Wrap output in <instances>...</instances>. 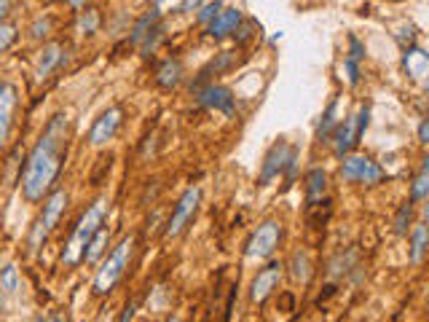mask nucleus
Returning <instances> with one entry per match:
<instances>
[{
	"label": "nucleus",
	"instance_id": "nucleus-15",
	"mask_svg": "<svg viewBox=\"0 0 429 322\" xmlns=\"http://www.w3.org/2000/svg\"><path fill=\"white\" fill-rule=\"evenodd\" d=\"M236 64H239V54H236V51H220V54H214V60H210V62L201 67V73L196 75V81H193L191 89H196V86H201V84H210L212 78L228 73V70H234Z\"/></svg>",
	"mask_w": 429,
	"mask_h": 322
},
{
	"label": "nucleus",
	"instance_id": "nucleus-11",
	"mask_svg": "<svg viewBox=\"0 0 429 322\" xmlns=\"http://www.w3.org/2000/svg\"><path fill=\"white\" fill-rule=\"evenodd\" d=\"M16 108H19V89L11 81H0V148L5 145V140L14 129Z\"/></svg>",
	"mask_w": 429,
	"mask_h": 322
},
{
	"label": "nucleus",
	"instance_id": "nucleus-5",
	"mask_svg": "<svg viewBox=\"0 0 429 322\" xmlns=\"http://www.w3.org/2000/svg\"><path fill=\"white\" fill-rule=\"evenodd\" d=\"M370 124V108L368 105H360L357 113H352L349 119H343V124H338L330 143H333V151L336 156H346L352 153V148L360 143V137L365 134V129Z\"/></svg>",
	"mask_w": 429,
	"mask_h": 322
},
{
	"label": "nucleus",
	"instance_id": "nucleus-2",
	"mask_svg": "<svg viewBox=\"0 0 429 322\" xmlns=\"http://www.w3.org/2000/svg\"><path fill=\"white\" fill-rule=\"evenodd\" d=\"M105 210H108L105 199H97V201H92V207L81 215V221L75 223V231H73V236H70V242H67V247L62 253V263L64 266H75V263L84 260V250H86L89 239L105 223Z\"/></svg>",
	"mask_w": 429,
	"mask_h": 322
},
{
	"label": "nucleus",
	"instance_id": "nucleus-25",
	"mask_svg": "<svg viewBox=\"0 0 429 322\" xmlns=\"http://www.w3.org/2000/svg\"><path fill=\"white\" fill-rule=\"evenodd\" d=\"M105 245H108V231H105V225H102L92 239H89V245H86V250H84V260H86V263L99 260V256L105 253Z\"/></svg>",
	"mask_w": 429,
	"mask_h": 322
},
{
	"label": "nucleus",
	"instance_id": "nucleus-31",
	"mask_svg": "<svg viewBox=\"0 0 429 322\" xmlns=\"http://www.w3.org/2000/svg\"><path fill=\"white\" fill-rule=\"evenodd\" d=\"M0 285H3V290H8V293H16V290H19V271H16L14 263H8V266L0 271Z\"/></svg>",
	"mask_w": 429,
	"mask_h": 322
},
{
	"label": "nucleus",
	"instance_id": "nucleus-1",
	"mask_svg": "<svg viewBox=\"0 0 429 322\" xmlns=\"http://www.w3.org/2000/svg\"><path fill=\"white\" fill-rule=\"evenodd\" d=\"M64 148H67V116L57 113L35 143V148L27 156L25 175H22V196L35 204L43 201L49 193L54 191L57 177L64 164Z\"/></svg>",
	"mask_w": 429,
	"mask_h": 322
},
{
	"label": "nucleus",
	"instance_id": "nucleus-40",
	"mask_svg": "<svg viewBox=\"0 0 429 322\" xmlns=\"http://www.w3.org/2000/svg\"><path fill=\"white\" fill-rule=\"evenodd\" d=\"M64 3H67L73 11H81V8H86V3H89V0H64Z\"/></svg>",
	"mask_w": 429,
	"mask_h": 322
},
{
	"label": "nucleus",
	"instance_id": "nucleus-36",
	"mask_svg": "<svg viewBox=\"0 0 429 322\" xmlns=\"http://www.w3.org/2000/svg\"><path fill=\"white\" fill-rule=\"evenodd\" d=\"M419 143H429V121L427 119H421V124H419Z\"/></svg>",
	"mask_w": 429,
	"mask_h": 322
},
{
	"label": "nucleus",
	"instance_id": "nucleus-26",
	"mask_svg": "<svg viewBox=\"0 0 429 322\" xmlns=\"http://www.w3.org/2000/svg\"><path fill=\"white\" fill-rule=\"evenodd\" d=\"M427 193H429V159H424L421 172L416 175V180L410 186V201H421V199H427Z\"/></svg>",
	"mask_w": 429,
	"mask_h": 322
},
{
	"label": "nucleus",
	"instance_id": "nucleus-37",
	"mask_svg": "<svg viewBox=\"0 0 429 322\" xmlns=\"http://www.w3.org/2000/svg\"><path fill=\"white\" fill-rule=\"evenodd\" d=\"M8 11H11V0H0V25L5 22V16H8Z\"/></svg>",
	"mask_w": 429,
	"mask_h": 322
},
{
	"label": "nucleus",
	"instance_id": "nucleus-18",
	"mask_svg": "<svg viewBox=\"0 0 429 322\" xmlns=\"http://www.w3.org/2000/svg\"><path fill=\"white\" fill-rule=\"evenodd\" d=\"M156 84L161 86V89H177L180 84H183V64L180 60H164V62L158 64V70H156Z\"/></svg>",
	"mask_w": 429,
	"mask_h": 322
},
{
	"label": "nucleus",
	"instance_id": "nucleus-6",
	"mask_svg": "<svg viewBox=\"0 0 429 322\" xmlns=\"http://www.w3.org/2000/svg\"><path fill=\"white\" fill-rule=\"evenodd\" d=\"M64 207H67V191H64V188H54V191L46 196L43 212H40V218H38L35 225H32V234H30V247L32 250L43 247V242L49 239V234L54 231L57 221L62 218Z\"/></svg>",
	"mask_w": 429,
	"mask_h": 322
},
{
	"label": "nucleus",
	"instance_id": "nucleus-33",
	"mask_svg": "<svg viewBox=\"0 0 429 322\" xmlns=\"http://www.w3.org/2000/svg\"><path fill=\"white\" fill-rule=\"evenodd\" d=\"M255 30H260V25L255 22V19H242L239 22V27L234 30V38H236V43H247L252 35H255Z\"/></svg>",
	"mask_w": 429,
	"mask_h": 322
},
{
	"label": "nucleus",
	"instance_id": "nucleus-8",
	"mask_svg": "<svg viewBox=\"0 0 429 322\" xmlns=\"http://www.w3.org/2000/svg\"><path fill=\"white\" fill-rule=\"evenodd\" d=\"M193 97L201 108H210V110H217L223 116H234L236 110V97L228 86H220V84H201L193 89Z\"/></svg>",
	"mask_w": 429,
	"mask_h": 322
},
{
	"label": "nucleus",
	"instance_id": "nucleus-32",
	"mask_svg": "<svg viewBox=\"0 0 429 322\" xmlns=\"http://www.w3.org/2000/svg\"><path fill=\"white\" fill-rule=\"evenodd\" d=\"M220 11H223V3H220V0H210V3L199 5V16H196V19H199L201 25H210L214 16L220 14Z\"/></svg>",
	"mask_w": 429,
	"mask_h": 322
},
{
	"label": "nucleus",
	"instance_id": "nucleus-28",
	"mask_svg": "<svg viewBox=\"0 0 429 322\" xmlns=\"http://www.w3.org/2000/svg\"><path fill=\"white\" fill-rule=\"evenodd\" d=\"M51 30H54V19H51V16H38V19L30 25V38L43 40V38L51 35Z\"/></svg>",
	"mask_w": 429,
	"mask_h": 322
},
{
	"label": "nucleus",
	"instance_id": "nucleus-30",
	"mask_svg": "<svg viewBox=\"0 0 429 322\" xmlns=\"http://www.w3.org/2000/svg\"><path fill=\"white\" fill-rule=\"evenodd\" d=\"M410 218H413V201H405L397 210V218H395V231L400 236L408 234V225H410Z\"/></svg>",
	"mask_w": 429,
	"mask_h": 322
},
{
	"label": "nucleus",
	"instance_id": "nucleus-42",
	"mask_svg": "<svg viewBox=\"0 0 429 322\" xmlns=\"http://www.w3.org/2000/svg\"><path fill=\"white\" fill-rule=\"evenodd\" d=\"M167 322H180V317H169Z\"/></svg>",
	"mask_w": 429,
	"mask_h": 322
},
{
	"label": "nucleus",
	"instance_id": "nucleus-3",
	"mask_svg": "<svg viewBox=\"0 0 429 322\" xmlns=\"http://www.w3.org/2000/svg\"><path fill=\"white\" fill-rule=\"evenodd\" d=\"M132 253H134V236H123L121 242L113 247V253L108 256V260L99 266L97 277H94V293L97 295H108L119 285V280L123 277V271L132 260Z\"/></svg>",
	"mask_w": 429,
	"mask_h": 322
},
{
	"label": "nucleus",
	"instance_id": "nucleus-39",
	"mask_svg": "<svg viewBox=\"0 0 429 322\" xmlns=\"http://www.w3.org/2000/svg\"><path fill=\"white\" fill-rule=\"evenodd\" d=\"M199 5H201V0H185L183 5H180V11H191V8H193V11H196V8H199Z\"/></svg>",
	"mask_w": 429,
	"mask_h": 322
},
{
	"label": "nucleus",
	"instance_id": "nucleus-43",
	"mask_svg": "<svg viewBox=\"0 0 429 322\" xmlns=\"http://www.w3.org/2000/svg\"><path fill=\"white\" fill-rule=\"evenodd\" d=\"M156 5H158V8H161V5H164V0H156Z\"/></svg>",
	"mask_w": 429,
	"mask_h": 322
},
{
	"label": "nucleus",
	"instance_id": "nucleus-23",
	"mask_svg": "<svg viewBox=\"0 0 429 322\" xmlns=\"http://www.w3.org/2000/svg\"><path fill=\"white\" fill-rule=\"evenodd\" d=\"M102 25V16L97 8H81L78 11V19H75V32L78 35H94Z\"/></svg>",
	"mask_w": 429,
	"mask_h": 322
},
{
	"label": "nucleus",
	"instance_id": "nucleus-41",
	"mask_svg": "<svg viewBox=\"0 0 429 322\" xmlns=\"http://www.w3.org/2000/svg\"><path fill=\"white\" fill-rule=\"evenodd\" d=\"M51 322H67V320H64L62 314H57V317H54V320H51Z\"/></svg>",
	"mask_w": 429,
	"mask_h": 322
},
{
	"label": "nucleus",
	"instance_id": "nucleus-17",
	"mask_svg": "<svg viewBox=\"0 0 429 322\" xmlns=\"http://www.w3.org/2000/svg\"><path fill=\"white\" fill-rule=\"evenodd\" d=\"M242 19H245V16H242V11H239L236 5H228V8H223L212 22L207 25V35H210L212 40L228 38V35H234V30L239 27V22H242Z\"/></svg>",
	"mask_w": 429,
	"mask_h": 322
},
{
	"label": "nucleus",
	"instance_id": "nucleus-4",
	"mask_svg": "<svg viewBox=\"0 0 429 322\" xmlns=\"http://www.w3.org/2000/svg\"><path fill=\"white\" fill-rule=\"evenodd\" d=\"M341 180L343 183H354V186H378L387 180V172L378 161L370 156H360V153H346L341 156Z\"/></svg>",
	"mask_w": 429,
	"mask_h": 322
},
{
	"label": "nucleus",
	"instance_id": "nucleus-24",
	"mask_svg": "<svg viewBox=\"0 0 429 322\" xmlns=\"http://www.w3.org/2000/svg\"><path fill=\"white\" fill-rule=\"evenodd\" d=\"M424 253H427V225L416 223L413 234H410V260L413 263H421Z\"/></svg>",
	"mask_w": 429,
	"mask_h": 322
},
{
	"label": "nucleus",
	"instance_id": "nucleus-16",
	"mask_svg": "<svg viewBox=\"0 0 429 322\" xmlns=\"http://www.w3.org/2000/svg\"><path fill=\"white\" fill-rule=\"evenodd\" d=\"M402 70L413 78V81H427V73H429V57L427 51L421 49V46H416V43H408L405 49H402Z\"/></svg>",
	"mask_w": 429,
	"mask_h": 322
},
{
	"label": "nucleus",
	"instance_id": "nucleus-12",
	"mask_svg": "<svg viewBox=\"0 0 429 322\" xmlns=\"http://www.w3.org/2000/svg\"><path fill=\"white\" fill-rule=\"evenodd\" d=\"M121 121H123L121 108H108V110L94 121L92 132H89V145H92V148L108 145V143L116 137V132L121 129Z\"/></svg>",
	"mask_w": 429,
	"mask_h": 322
},
{
	"label": "nucleus",
	"instance_id": "nucleus-14",
	"mask_svg": "<svg viewBox=\"0 0 429 322\" xmlns=\"http://www.w3.org/2000/svg\"><path fill=\"white\" fill-rule=\"evenodd\" d=\"M282 263H269L266 269H260L258 271V277L252 280V288H249V298L255 301V304H263L271 293L276 290L279 285V280H282Z\"/></svg>",
	"mask_w": 429,
	"mask_h": 322
},
{
	"label": "nucleus",
	"instance_id": "nucleus-34",
	"mask_svg": "<svg viewBox=\"0 0 429 322\" xmlns=\"http://www.w3.org/2000/svg\"><path fill=\"white\" fill-rule=\"evenodd\" d=\"M346 60H352V62L365 60V43H363L357 35H349V57H346Z\"/></svg>",
	"mask_w": 429,
	"mask_h": 322
},
{
	"label": "nucleus",
	"instance_id": "nucleus-9",
	"mask_svg": "<svg viewBox=\"0 0 429 322\" xmlns=\"http://www.w3.org/2000/svg\"><path fill=\"white\" fill-rule=\"evenodd\" d=\"M199 201H201V188H199V186L185 188V193L180 196V201L175 204V210H172V215H169V221H167V228H164V236H167V239L177 236L185 225H188V221L193 218V212H196V207H199Z\"/></svg>",
	"mask_w": 429,
	"mask_h": 322
},
{
	"label": "nucleus",
	"instance_id": "nucleus-21",
	"mask_svg": "<svg viewBox=\"0 0 429 322\" xmlns=\"http://www.w3.org/2000/svg\"><path fill=\"white\" fill-rule=\"evenodd\" d=\"M336 116H338V99L333 97L330 105L325 108L319 124H317V140H319V143H330V137H333V132H336V127H338Z\"/></svg>",
	"mask_w": 429,
	"mask_h": 322
},
{
	"label": "nucleus",
	"instance_id": "nucleus-7",
	"mask_svg": "<svg viewBox=\"0 0 429 322\" xmlns=\"http://www.w3.org/2000/svg\"><path fill=\"white\" fill-rule=\"evenodd\" d=\"M298 161V148L290 145L287 140H279L269 148V153L263 156V164H260V175H258V183L260 186H269L271 180H276L279 175H284V169Z\"/></svg>",
	"mask_w": 429,
	"mask_h": 322
},
{
	"label": "nucleus",
	"instance_id": "nucleus-29",
	"mask_svg": "<svg viewBox=\"0 0 429 322\" xmlns=\"http://www.w3.org/2000/svg\"><path fill=\"white\" fill-rule=\"evenodd\" d=\"M161 40H164V25L158 22L154 30H151L148 35H145V38H143V40H140V51H143V54H151V51H156V46H158Z\"/></svg>",
	"mask_w": 429,
	"mask_h": 322
},
{
	"label": "nucleus",
	"instance_id": "nucleus-13",
	"mask_svg": "<svg viewBox=\"0 0 429 322\" xmlns=\"http://www.w3.org/2000/svg\"><path fill=\"white\" fill-rule=\"evenodd\" d=\"M64 62H67V46L60 43V40H51V43H46V46L40 49V54H38L35 75H38L40 81H46V78H49L51 73H57Z\"/></svg>",
	"mask_w": 429,
	"mask_h": 322
},
{
	"label": "nucleus",
	"instance_id": "nucleus-35",
	"mask_svg": "<svg viewBox=\"0 0 429 322\" xmlns=\"http://www.w3.org/2000/svg\"><path fill=\"white\" fill-rule=\"evenodd\" d=\"M343 70H346V78H349V84H352V86H357V84H360V62H352V60H346V62H343Z\"/></svg>",
	"mask_w": 429,
	"mask_h": 322
},
{
	"label": "nucleus",
	"instance_id": "nucleus-22",
	"mask_svg": "<svg viewBox=\"0 0 429 322\" xmlns=\"http://www.w3.org/2000/svg\"><path fill=\"white\" fill-rule=\"evenodd\" d=\"M290 277H293L295 282H304V285L311 280V258H308L306 250L293 253V260H290Z\"/></svg>",
	"mask_w": 429,
	"mask_h": 322
},
{
	"label": "nucleus",
	"instance_id": "nucleus-38",
	"mask_svg": "<svg viewBox=\"0 0 429 322\" xmlns=\"http://www.w3.org/2000/svg\"><path fill=\"white\" fill-rule=\"evenodd\" d=\"M132 317H134V304H126V309H123V314H121V322H132Z\"/></svg>",
	"mask_w": 429,
	"mask_h": 322
},
{
	"label": "nucleus",
	"instance_id": "nucleus-19",
	"mask_svg": "<svg viewBox=\"0 0 429 322\" xmlns=\"http://www.w3.org/2000/svg\"><path fill=\"white\" fill-rule=\"evenodd\" d=\"M306 207H314V204H319L322 199H325V191H328V175H325V169H319V166H314V169H308L306 172Z\"/></svg>",
	"mask_w": 429,
	"mask_h": 322
},
{
	"label": "nucleus",
	"instance_id": "nucleus-10",
	"mask_svg": "<svg viewBox=\"0 0 429 322\" xmlns=\"http://www.w3.org/2000/svg\"><path fill=\"white\" fill-rule=\"evenodd\" d=\"M279 239H282V225L276 221L260 223L247 242V258H269L279 247Z\"/></svg>",
	"mask_w": 429,
	"mask_h": 322
},
{
	"label": "nucleus",
	"instance_id": "nucleus-20",
	"mask_svg": "<svg viewBox=\"0 0 429 322\" xmlns=\"http://www.w3.org/2000/svg\"><path fill=\"white\" fill-rule=\"evenodd\" d=\"M158 22H161V8H158V5H154L151 11H145V14H143V16L134 22V27H132V32H129V40H132L134 46H140V40H143L148 32L154 30Z\"/></svg>",
	"mask_w": 429,
	"mask_h": 322
},
{
	"label": "nucleus",
	"instance_id": "nucleus-27",
	"mask_svg": "<svg viewBox=\"0 0 429 322\" xmlns=\"http://www.w3.org/2000/svg\"><path fill=\"white\" fill-rule=\"evenodd\" d=\"M16 38H19L16 25H14V22H3V25H0V54H5V51L16 43Z\"/></svg>",
	"mask_w": 429,
	"mask_h": 322
}]
</instances>
